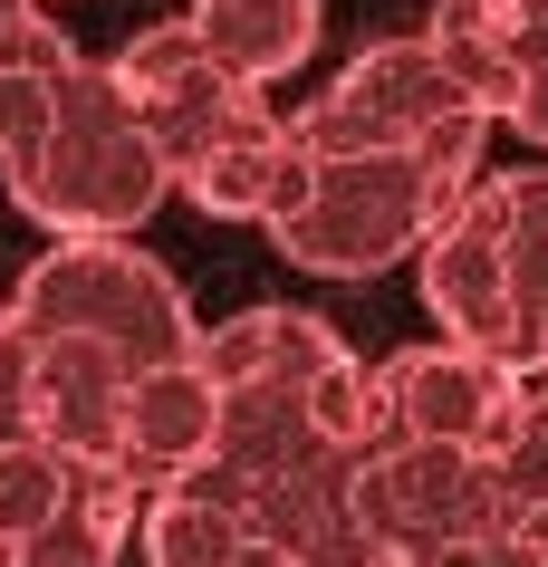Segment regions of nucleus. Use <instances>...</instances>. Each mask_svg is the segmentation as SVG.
Wrapping results in <instances>:
<instances>
[{
    "label": "nucleus",
    "mask_w": 548,
    "mask_h": 567,
    "mask_svg": "<svg viewBox=\"0 0 548 567\" xmlns=\"http://www.w3.org/2000/svg\"><path fill=\"white\" fill-rule=\"evenodd\" d=\"M0 183L49 240H135L174 193L116 59L0 78Z\"/></svg>",
    "instance_id": "obj_1"
},
{
    "label": "nucleus",
    "mask_w": 548,
    "mask_h": 567,
    "mask_svg": "<svg viewBox=\"0 0 548 567\" xmlns=\"http://www.w3.org/2000/svg\"><path fill=\"white\" fill-rule=\"evenodd\" d=\"M482 145L490 116L433 135V145H395V154H318L289 145L279 203L260 231L318 279H375L395 260H424L433 231L482 193Z\"/></svg>",
    "instance_id": "obj_2"
},
{
    "label": "nucleus",
    "mask_w": 548,
    "mask_h": 567,
    "mask_svg": "<svg viewBox=\"0 0 548 567\" xmlns=\"http://www.w3.org/2000/svg\"><path fill=\"white\" fill-rule=\"evenodd\" d=\"M116 78L145 116L164 174L193 212L213 221H270L279 174H289V116L270 106V87H250L193 39V20H154L116 49Z\"/></svg>",
    "instance_id": "obj_3"
},
{
    "label": "nucleus",
    "mask_w": 548,
    "mask_h": 567,
    "mask_svg": "<svg viewBox=\"0 0 548 567\" xmlns=\"http://www.w3.org/2000/svg\"><path fill=\"white\" fill-rule=\"evenodd\" d=\"M347 509L385 567H548V529L510 481V443L365 433Z\"/></svg>",
    "instance_id": "obj_4"
},
{
    "label": "nucleus",
    "mask_w": 548,
    "mask_h": 567,
    "mask_svg": "<svg viewBox=\"0 0 548 567\" xmlns=\"http://www.w3.org/2000/svg\"><path fill=\"white\" fill-rule=\"evenodd\" d=\"M424 308L453 347L548 375V164L482 174V193L433 231L424 260Z\"/></svg>",
    "instance_id": "obj_5"
},
{
    "label": "nucleus",
    "mask_w": 548,
    "mask_h": 567,
    "mask_svg": "<svg viewBox=\"0 0 548 567\" xmlns=\"http://www.w3.org/2000/svg\"><path fill=\"white\" fill-rule=\"evenodd\" d=\"M10 318H20V328L106 337V347L135 357L145 375L203 357V337H213L193 318V299H183V279L154 260V250H135V240H49L30 260V279L10 289Z\"/></svg>",
    "instance_id": "obj_6"
},
{
    "label": "nucleus",
    "mask_w": 548,
    "mask_h": 567,
    "mask_svg": "<svg viewBox=\"0 0 548 567\" xmlns=\"http://www.w3.org/2000/svg\"><path fill=\"white\" fill-rule=\"evenodd\" d=\"M424 39L453 59L490 125L548 154V0H433Z\"/></svg>",
    "instance_id": "obj_7"
},
{
    "label": "nucleus",
    "mask_w": 548,
    "mask_h": 567,
    "mask_svg": "<svg viewBox=\"0 0 548 567\" xmlns=\"http://www.w3.org/2000/svg\"><path fill=\"white\" fill-rule=\"evenodd\" d=\"M135 385H145V365L116 357L106 337L20 328V404H30V433L59 443V452H77V462H96V472H116Z\"/></svg>",
    "instance_id": "obj_8"
},
{
    "label": "nucleus",
    "mask_w": 548,
    "mask_h": 567,
    "mask_svg": "<svg viewBox=\"0 0 548 567\" xmlns=\"http://www.w3.org/2000/svg\"><path fill=\"white\" fill-rule=\"evenodd\" d=\"M183 20H193V39H203L231 78H250V87L299 78V68L318 59V30H328L318 0H193Z\"/></svg>",
    "instance_id": "obj_9"
},
{
    "label": "nucleus",
    "mask_w": 548,
    "mask_h": 567,
    "mask_svg": "<svg viewBox=\"0 0 548 567\" xmlns=\"http://www.w3.org/2000/svg\"><path fill=\"white\" fill-rule=\"evenodd\" d=\"M68 59H77V39L59 30L49 0H0V78H20V68H68Z\"/></svg>",
    "instance_id": "obj_10"
},
{
    "label": "nucleus",
    "mask_w": 548,
    "mask_h": 567,
    "mask_svg": "<svg viewBox=\"0 0 548 567\" xmlns=\"http://www.w3.org/2000/svg\"><path fill=\"white\" fill-rule=\"evenodd\" d=\"M337 567H385V558H375V548H356V558H337Z\"/></svg>",
    "instance_id": "obj_11"
},
{
    "label": "nucleus",
    "mask_w": 548,
    "mask_h": 567,
    "mask_svg": "<svg viewBox=\"0 0 548 567\" xmlns=\"http://www.w3.org/2000/svg\"><path fill=\"white\" fill-rule=\"evenodd\" d=\"M0 567H10V548H0Z\"/></svg>",
    "instance_id": "obj_12"
},
{
    "label": "nucleus",
    "mask_w": 548,
    "mask_h": 567,
    "mask_svg": "<svg viewBox=\"0 0 548 567\" xmlns=\"http://www.w3.org/2000/svg\"><path fill=\"white\" fill-rule=\"evenodd\" d=\"M49 10H59V0H49Z\"/></svg>",
    "instance_id": "obj_13"
}]
</instances>
